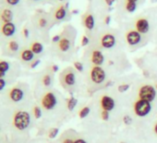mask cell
<instances>
[{
    "mask_svg": "<svg viewBox=\"0 0 157 143\" xmlns=\"http://www.w3.org/2000/svg\"><path fill=\"white\" fill-rule=\"evenodd\" d=\"M13 123H14L15 127L18 128L19 130H24L30 125L31 116L27 112H24V111L18 112L14 116Z\"/></svg>",
    "mask_w": 157,
    "mask_h": 143,
    "instance_id": "6da1fadb",
    "label": "cell"
},
{
    "mask_svg": "<svg viewBox=\"0 0 157 143\" xmlns=\"http://www.w3.org/2000/svg\"><path fill=\"white\" fill-rule=\"evenodd\" d=\"M151 110V102L147 100H143L140 99V100H137L134 104V112L140 117H144L148 115Z\"/></svg>",
    "mask_w": 157,
    "mask_h": 143,
    "instance_id": "7a4b0ae2",
    "label": "cell"
},
{
    "mask_svg": "<svg viewBox=\"0 0 157 143\" xmlns=\"http://www.w3.org/2000/svg\"><path fill=\"white\" fill-rule=\"evenodd\" d=\"M139 97L140 100L151 102L156 97V90L152 86L144 85L139 90Z\"/></svg>",
    "mask_w": 157,
    "mask_h": 143,
    "instance_id": "3957f363",
    "label": "cell"
},
{
    "mask_svg": "<svg viewBox=\"0 0 157 143\" xmlns=\"http://www.w3.org/2000/svg\"><path fill=\"white\" fill-rule=\"evenodd\" d=\"M91 78L95 84H101L105 79V72L100 66H94L91 71Z\"/></svg>",
    "mask_w": 157,
    "mask_h": 143,
    "instance_id": "277c9868",
    "label": "cell"
},
{
    "mask_svg": "<svg viewBox=\"0 0 157 143\" xmlns=\"http://www.w3.org/2000/svg\"><path fill=\"white\" fill-rule=\"evenodd\" d=\"M57 103L56 98L55 96L54 93L52 92H48L46 93L43 99H42V106L45 109V110H52L56 107Z\"/></svg>",
    "mask_w": 157,
    "mask_h": 143,
    "instance_id": "5b68a950",
    "label": "cell"
},
{
    "mask_svg": "<svg viewBox=\"0 0 157 143\" xmlns=\"http://www.w3.org/2000/svg\"><path fill=\"white\" fill-rule=\"evenodd\" d=\"M127 43L130 46H136L141 41V34L137 30H130L126 34Z\"/></svg>",
    "mask_w": 157,
    "mask_h": 143,
    "instance_id": "8992f818",
    "label": "cell"
},
{
    "mask_svg": "<svg viewBox=\"0 0 157 143\" xmlns=\"http://www.w3.org/2000/svg\"><path fill=\"white\" fill-rule=\"evenodd\" d=\"M135 28L140 34H147L150 30V23L146 18L140 17L135 22Z\"/></svg>",
    "mask_w": 157,
    "mask_h": 143,
    "instance_id": "52a82bcc",
    "label": "cell"
},
{
    "mask_svg": "<svg viewBox=\"0 0 157 143\" xmlns=\"http://www.w3.org/2000/svg\"><path fill=\"white\" fill-rule=\"evenodd\" d=\"M67 3L66 5H60L58 6L55 10H54V18L60 22V21H63L66 17H67Z\"/></svg>",
    "mask_w": 157,
    "mask_h": 143,
    "instance_id": "ba28073f",
    "label": "cell"
},
{
    "mask_svg": "<svg viewBox=\"0 0 157 143\" xmlns=\"http://www.w3.org/2000/svg\"><path fill=\"white\" fill-rule=\"evenodd\" d=\"M101 45L105 48H112L116 45V37L112 34H105L101 38Z\"/></svg>",
    "mask_w": 157,
    "mask_h": 143,
    "instance_id": "9c48e42d",
    "label": "cell"
},
{
    "mask_svg": "<svg viewBox=\"0 0 157 143\" xmlns=\"http://www.w3.org/2000/svg\"><path fill=\"white\" fill-rule=\"evenodd\" d=\"M1 32L3 35L7 37H10L16 33V25L13 22H6V23L2 22Z\"/></svg>",
    "mask_w": 157,
    "mask_h": 143,
    "instance_id": "30bf717a",
    "label": "cell"
},
{
    "mask_svg": "<svg viewBox=\"0 0 157 143\" xmlns=\"http://www.w3.org/2000/svg\"><path fill=\"white\" fill-rule=\"evenodd\" d=\"M115 100L113 98L109 96H104L101 99V106L103 108V111H107L110 112L115 108Z\"/></svg>",
    "mask_w": 157,
    "mask_h": 143,
    "instance_id": "8fae6325",
    "label": "cell"
},
{
    "mask_svg": "<svg viewBox=\"0 0 157 143\" xmlns=\"http://www.w3.org/2000/svg\"><path fill=\"white\" fill-rule=\"evenodd\" d=\"M105 61V56L100 50H94L92 53V62L95 66H101Z\"/></svg>",
    "mask_w": 157,
    "mask_h": 143,
    "instance_id": "7c38bea8",
    "label": "cell"
},
{
    "mask_svg": "<svg viewBox=\"0 0 157 143\" xmlns=\"http://www.w3.org/2000/svg\"><path fill=\"white\" fill-rule=\"evenodd\" d=\"M10 99L15 101V102H19L21 101L23 97H24V92L21 89V88H14L11 89L10 93Z\"/></svg>",
    "mask_w": 157,
    "mask_h": 143,
    "instance_id": "4fadbf2b",
    "label": "cell"
},
{
    "mask_svg": "<svg viewBox=\"0 0 157 143\" xmlns=\"http://www.w3.org/2000/svg\"><path fill=\"white\" fill-rule=\"evenodd\" d=\"M12 20H13V12L8 8L2 9V10H1V22L6 23V22H11Z\"/></svg>",
    "mask_w": 157,
    "mask_h": 143,
    "instance_id": "5bb4252c",
    "label": "cell"
},
{
    "mask_svg": "<svg viewBox=\"0 0 157 143\" xmlns=\"http://www.w3.org/2000/svg\"><path fill=\"white\" fill-rule=\"evenodd\" d=\"M83 23L88 30H93L95 25V21H94V15L91 13L86 14L83 18Z\"/></svg>",
    "mask_w": 157,
    "mask_h": 143,
    "instance_id": "9a60e30c",
    "label": "cell"
},
{
    "mask_svg": "<svg viewBox=\"0 0 157 143\" xmlns=\"http://www.w3.org/2000/svg\"><path fill=\"white\" fill-rule=\"evenodd\" d=\"M70 46H71V43H70V40L68 38H61V40L58 42V48L62 51V52H67L69 50L70 48Z\"/></svg>",
    "mask_w": 157,
    "mask_h": 143,
    "instance_id": "2e32d148",
    "label": "cell"
},
{
    "mask_svg": "<svg viewBox=\"0 0 157 143\" xmlns=\"http://www.w3.org/2000/svg\"><path fill=\"white\" fill-rule=\"evenodd\" d=\"M21 58L24 61H31L34 58V53L31 49H24L21 54Z\"/></svg>",
    "mask_w": 157,
    "mask_h": 143,
    "instance_id": "e0dca14e",
    "label": "cell"
},
{
    "mask_svg": "<svg viewBox=\"0 0 157 143\" xmlns=\"http://www.w3.org/2000/svg\"><path fill=\"white\" fill-rule=\"evenodd\" d=\"M34 54H40L44 51V46L43 44H41L40 42H33L31 45V48H30Z\"/></svg>",
    "mask_w": 157,
    "mask_h": 143,
    "instance_id": "ac0fdd59",
    "label": "cell"
},
{
    "mask_svg": "<svg viewBox=\"0 0 157 143\" xmlns=\"http://www.w3.org/2000/svg\"><path fill=\"white\" fill-rule=\"evenodd\" d=\"M64 80H65V83L67 86H73L76 83V76H75V75L72 73V72H69V73H67L65 76Z\"/></svg>",
    "mask_w": 157,
    "mask_h": 143,
    "instance_id": "d6986e66",
    "label": "cell"
},
{
    "mask_svg": "<svg viewBox=\"0 0 157 143\" xmlns=\"http://www.w3.org/2000/svg\"><path fill=\"white\" fill-rule=\"evenodd\" d=\"M10 69V64L8 61L2 60L0 62V78H3L6 75V73Z\"/></svg>",
    "mask_w": 157,
    "mask_h": 143,
    "instance_id": "ffe728a7",
    "label": "cell"
},
{
    "mask_svg": "<svg viewBox=\"0 0 157 143\" xmlns=\"http://www.w3.org/2000/svg\"><path fill=\"white\" fill-rule=\"evenodd\" d=\"M124 8L126 10V11L132 13L136 10L137 9V3H133V2H125L124 3Z\"/></svg>",
    "mask_w": 157,
    "mask_h": 143,
    "instance_id": "44dd1931",
    "label": "cell"
},
{
    "mask_svg": "<svg viewBox=\"0 0 157 143\" xmlns=\"http://www.w3.org/2000/svg\"><path fill=\"white\" fill-rule=\"evenodd\" d=\"M9 48H10L12 52H16V51L19 50L20 46H19V44H18L17 41L12 40V41H10V42H9Z\"/></svg>",
    "mask_w": 157,
    "mask_h": 143,
    "instance_id": "7402d4cb",
    "label": "cell"
},
{
    "mask_svg": "<svg viewBox=\"0 0 157 143\" xmlns=\"http://www.w3.org/2000/svg\"><path fill=\"white\" fill-rule=\"evenodd\" d=\"M77 103H78V100L75 99L74 97H71V98L68 100V101H67V108H68V110H69V111H72V110L76 107Z\"/></svg>",
    "mask_w": 157,
    "mask_h": 143,
    "instance_id": "603a6c76",
    "label": "cell"
},
{
    "mask_svg": "<svg viewBox=\"0 0 157 143\" xmlns=\"http://www.w3.org/2000/svg\"><path fill=\"white\" fill-rule=\"evenodd\" d=\"M90 112H91V109H90L89 107L86 106V107L82 108V109L81 110V112H80V117H81V118H85V117H87V115H89Z\"/></svg>",
    "mask_w": 157,
    "mask_h": 143,
    "instance_id": "cb8c5ba5",
    "label": "cell"
},
{
    "mask_svg": "<svg viewBox=\"0 0 157 143\" xmlns=\"http://www.w3.org/2000/svg\"><path fill=\"white\" fill-rule=\"evenodd\" d=\"M43 83H44V85L45 87H49L51 85V83H52V80H51L50 76H48V75L44 76V78H43Z\"/></svg>",
    "mask_w": 157,
    "mask_h": 143,
    "instance_id": "d4e9b609",
    "label": "cell"
},
{
    "mask_svg": "<svg viewBox=\"0 0 157 143\" xmlns=\"http://www.w3.org/2000/svg\"><path fill=\"white\" fill-rule=\"evenodd\" d=\"M58 132H59V130H58V128H52L51 130H50V132H49V137L50 138H55L56 136H57V134H58Z\"/></svg>",
    "mask_w": 157,
    "mask_h": 143,
    "instance_id": "484cf974",
    "label": "cell"
},
{
    "mask_svg": "<svg viewBox=\"0 0 157 143\" xmlns=\"http://www.w3.org/2000/svg\"><path fill=\"white\" fill-rule=\"evenodd\" d=\"M129 88V85H128V84H123V85H120V86H118V91L120 92V93H124V92H126L128 89Z\"/></svg>",
    "mask_w": 157,
    "mask_h": 143,
    "instance_id": "4316f807",
    "label": "cell"
},
{
    "mask_svg": "<svg viewBox=\"0 0 157 143\" xmlns=\"http://www.w3.org/2000/svg\"><path fill=\"white\" fill-rule=\"evenodd\" d=\"M33 112H34V116H35L36 119H39V118L42 117V110H41L40 107H35Z\"/></svg>",
    "mask_w": 157,
    "mask_h": 143,
    "instance_id": "83f0119b",
    "label": "cell"
},
{
    "mask_svg": "<svg viewBox=\"0 0 157 143\" xmlns=\"http://www.w3.org/2000/svg\"><path fill=\"white\" fill-rule=\"evenodd\" d=\"M74 67H75L76 70L78 71V72H82V71H83V65H82V63L80 62V61H76V62H74Z\"/></svg>",
    "mask_w": 157,
    "mask_h": 143,
    "instance_id": "f1b7e54d",
    "label": "cell"
},
{
    "mask_svg": "<svg viewBox=\"0 0 157 143\" xmlns=\"http://www.w3.org/2000/svg\"><path fill=\"white\" fill-rule=\"evenodd\" d=\"M20 1H21V0H5L6 4H7L8 6H11V7L18 5Z\"/></svg>",
    "mask_w": 157,
    "mask_h": 143,
    "instance_id": "f546056e",
    "label": "cell"
},
{
    "mask_svg": "<svg viewBox=\"0 0 157 143\" xmlns=\"http://www.w3.org/2000/svg\"><path fill=\"white\" fill-rule=\"evenodd\" d=\"M38 24H39L40 27L44 28V27H45L46 24H47V20H46L45 18H40L39 21H38Z\"/></svg>",
    "mask_w": 157,
    "mask_h": 143,
    "instance_id": "4dcf8cb0",
    "label": "cell"
},
{
    "mask_svg": "<svg viewBox=\"0 0 157 143\" xmlns=\"http://www.w3.org/2000/svg\"><path fill=\"white\" fill-rule=\"evenodd\" d=\"M89 42H90L89 38H88L86 35H83V36H82V46L85 47V46H87V45L89 44Z\"/></svg>",
    "mask_w": 157,
    "mask_h": 143,
    "instance_id": "1f68e13d",
    "label": "cell"
},
{
    "mask_svg": "<svg viewBox=\"0 0 157 143\" xmlns=\"http://www.w3.org/2000/svg\"><path fill=\"white\" fill-rule=\"evenodd\" d=\"M102 118L105 121H107L109 119V112L107 111H103L102 112Z\"/></svg>",
    "mask_w": 157,
    "mask_h": 143,
    "instance_id": "d6a6232c",
    "label": "cell"
},
{
    "mask_svg": "<svg viewBox=\"0 0 157 143\" xmlns=\"http://www.w3.org/2000/svg\"><path fill=\"white\" fill-rule=\"evenodd\" d=\"M123 121H124V123H125L126 125H130V124H131V122H132V119H131V117H130V116L126 115V116L123 118Z\"/></svg>",
    "mask_w": 157,
    "mask_h": 143,
    "instance_id": "836d02e7",
    "label": "cell"
},
{
    "mask_svg": "<svg viewBox=\"0 0 157 143\" xmlns=\"http://www.w3.org/2000/svg\"><path fill=\"white\" fill-rule=\"evenodd\" d=\"M22 35H23V36H24L25 38H28L29 35H30V31H29L26 27H24L23 30H22Z\"/></svg>",
    "mask_w": 157,
    "mask_h": 143,
    "instance_id": "e575fe53",
    "label": "cell"
},
{
    "mask_svg": "<svg viewBox=\"0 0 157 143\" xmlns=\"http://www.w3.org/2000/svg\"><path fill=\"white\" fill-rule=\"evenodd\" d=\"M6 86V82L3 78H0V90H3Z\"/></svg>",
    "mask_w": 157,
    "mask_h": 143,
    "instance_id": "d590c367",
    "label": "cell"
},
{
    "mask_svg": "<svg viewBox=\"0 0 157 143\" xmlns=\"http://www.w3.org/2000/svg\"><path fill=\"white\" fill-rule=\"evenodd\" d=\"M60 40H61V36H60V35H55V36L53 37V39H52V41H53L54 43H58Z\"/></svg>",
    "mask_w": 157,
    "mask_h": 143,
    "instance_id": "8d00e7d4",
    "label": "cell"
},
{
    "mask_svg": "<svg viewBox=\"0 0 157 143\" xmlns=\"http://www.w3.org/2000/svg\"><path fill=\"white\" fill-rule=\"evenodd\" d=\"M115 1H116V0H105V2L106 3V5L109 6V7L112 6L115 3Z\"/></svg>",
    "mask_w": 157,
    "mask_h": 143,
    "instance_id": "74e56055",
    "label": "cell"
},
{
    "mask_svg": "<svg viewBox=\"0 0 157 143\" xmlns=\"http://www.w3.org/2000/svg\"><path fill=\"white\" fill-rule=\"evenodd\" d=\"M74 143H87V142L84 139H82V138H78V139H76L74 141Z\"/></svg>",
    "mask_w": 157,
    "mask_h": 143,
    "instance_id": "f35d334b",
    "label": "cell"
},
{
    "mask_svg": "<svg viewBox=\"0 0 157 143\" xmlns=\"http://www.w3.org/2000/svg\"><path fill=\"white\" fill-rule=\"evenodd\" d=\"M39 63H40V59H38V60H35V61H34V62H33V63L31 65V67H32V68H35V67H36V66H37Z\"/></svg>",
    "mask_w": 157,
    "mask_h": 143,
    "instance_id": "ab89813d",
    "label": "cell"
},
{
    "mask_svg": "<svg viewBox=\"0 0 157 143\" xmlns=\"http://www.w3.org/2000/svg\"><path fill=\"white\" fill-rule=\"evenodd\" d=\"M110 21H111V17H110V16H106V17H105V23H106V24H109Z\"/></svg>",
    "mask_w": 157,
    "mask_h": 143,
    "instance_id": "60d3db41",
    "label": "cell"
},
{
    "mask_svg": "<svg viewBox=\"0 0 157 143\" xmlns=\"http://www.w3.org/2000/svg\"><path fill=\"white\" fill-rule=\"evenodd\" d=\"M63 143H74V141L72 139H70V138H67V139H65L63 141Z\"/></svg>",
    "mask_w": 157,
    "mask_h": 143,
    "instance_id": "b9f144b4",
    "label": "cell"
},
{
    "mask_svg": "<svg viewBox=\"0 0 157 143\" xmlns=\"http://www.w3.org/2000/svg\"><path fill=\"white\" fill-rule=\"evenodd\" d=\"M52 70L56 73V72L58 71V66H57V65H53V66H52Z\"/></svg>",
    "mask_w": 157,
    "mask_h": 143,
    "instance_id": "7bdbcfd3",
    "label": "cell"
},
{
    "mask_svg": "<svg viewBox=\"0 0 157 143\" xmlns=\"http://www.w3.org/2000/svg\"><path fill=\"white\" fill-rule=\"evenodd\" d=\"M139 0H125V2H133V3H137Z\"/></svg>",
    "mask_w": 157,
    "mask_h": 143,
    "instance_id": "ee69618b",
    "label": "cell"
},
{
    "mask_svg": "<svg viewBox=\"0 0 157 143\" xmlns=\"http://www.w3.org/2000/svg\"><path fill=\"white\" fill-rule=\"evenodd\" d=\"M154 131H155V133L157 134V124H156L155 126H154Z\"/></svg>",
    "mask_w": 157,
    "mask_h": 143,
    "instance_id": "f6af8a7d",
    "label": "cell"
},
{
    "mask_svg": "<svg viewBox=\"0 0 157 143\" xmlns=\"http://www.w3.org/2000/svg\"><path fill=\"white\" fill-rule=\"evenodd\" d=\"M78 10H73V11H72V13H75V14H76V13H78Z\"/></svg>",
    "mask_w": 157,
    "mask_h": 143,
    "instance_id": "bcb514c9",
    "label": "cell"
},
{
    "mask_svg": "<svg viewBox=\"0 0 157 143\" xmlns=\"http://www.w3.org/2000/svg\"><path fill=\"white\" fill-rule=\"evenodd\" d=\"M31 1H33V2H38V1H40V0H31Z\"/></svg>",
    "mask_w": 157,
    "mask_h": 143,
    "instance_id": "7dc6e473",
    "label": "cell"
},
{
    "mask_svg": "<svg viewBox=\"0 0 157 143\" xmlns=\"http://www.w3.org/2000/svg\"><path fill=\"white\" fill-rule=\"evenodd\" d=\"M58 1H64V0H58Z\"/></svg>",
    "mask_w": 157,
    "mask_h": 143,
    "instance_id": "c3c4849f",
    "label": "cell"
}]
</instances>
